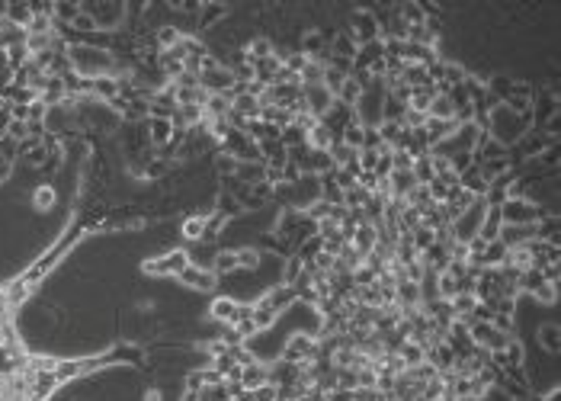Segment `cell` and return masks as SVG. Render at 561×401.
Instances as JSON below:
<instances>
[{
	"mask_svg": "<svg viewBox=\"0 0 561 401\" xmlns=\"http://www.w3.org/2000/svg\"><path fill=\"white\" fill-rule=\"evenodd\" d=\"M42 401H174L167 388L128 363H112L61 382Z\"/></svg>",
	"mask_w": 561,
	"mask_h": 401,
	"instance_id": "obj_1",
	"label": "cell"
}]
</instances>
